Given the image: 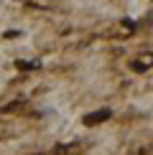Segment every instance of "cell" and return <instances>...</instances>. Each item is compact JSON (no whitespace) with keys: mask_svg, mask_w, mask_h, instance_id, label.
<instances>
[{"mask_svg":"<svg viewBox=\"0 0 153 155\" xmlns=\"http://www.w3.org/2000/svg\"><path fill=\"white\" fill-rule=\"evenodd\" d=\"M110 109H100V112H92L89 117H84V125L87 127H92V125H97V122H105V120H110Z\"/></svg>","mask_w":153,"mask_h":155,"instance_id":"obj_1","label":"cell"},{"mask_svg":"<svg viewBox=\"0 0 153 155\" xmlns=\"http://www.w3.org/2000/svg\"><path fill=\"white\" fill-rule=\"evenodd\" d=\"M15 69H21V71H33V69H38L36 61H15Z\"/></svg>","mask_w":153,"mask_h":155,"instance_id":"obj_2","label":"cell"},{"mask_svg":"<svg viewBox=\"0 0 153 155\" xmlns=\"http://www.w3.org/2000/svg\"><path fill=\"white\" fill-rule=\"evenodd\" d=\"M133 71H148V64H143V61H133Z\"/></svg>","mask_w":153,"mask_h":155,"instance_id":"obj_3","label":"cell"}]
</instances>
